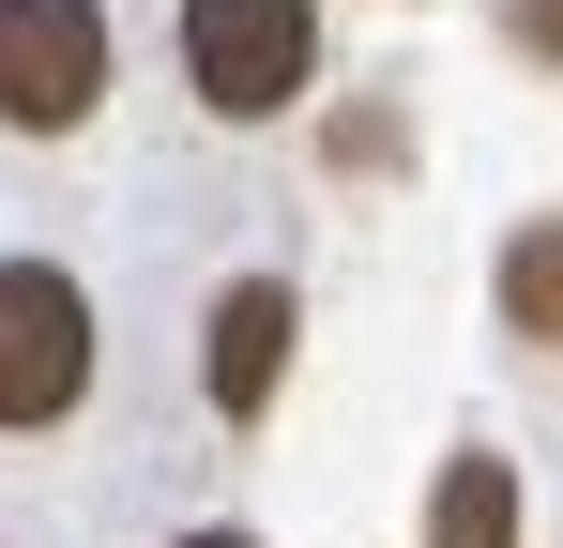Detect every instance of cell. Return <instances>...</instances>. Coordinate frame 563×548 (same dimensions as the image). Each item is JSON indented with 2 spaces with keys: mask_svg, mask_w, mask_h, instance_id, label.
Listing matches in <instances>:
<instances>
[{
  "mask_svg": "<svg viewBox=\"0 0 563 548\" xmlns=\"http://www.w3.org/2000/svg\"><path fill=\"white\" fill-rule=\"evenodd\" d=\"M184 77L213 122H275L320 77V15L305 0H184Z\"/></svg>",
  "mask_w": 563,
  "mask_h": 548,
  "instance_id": "obj_1",
  "label": "cell"
},
{
  "mask_svg": "<svg viewBox=\"0 0 563 548\" xmlns=\"http://www.w3.org/2000/svg\"><path fill=\"white\" fill-rule=\"evenodd\" d=\"M77 396H92V289L0 260V427H62Z\"/></svg>",
  "mask_w": 563,
  "mask_h": 548,
  "instance_id": "obj_2",
  "label": "cell"
},
{
  "mask_svg": "<svg viewBox=\"0 0 563 548\" xmlns=\"http://www.w3.org/2000/svg\"><path fill=\"white\" fill-rule=\"evenodd\" d=\"M427 548H518V472L503 457H457L427 487Z\"/></svg>",
  "mask_w": 563,
  "mask_h": 548,
  "instance_id": "obj_5",
  "label": "cell"
},
{
  "mask_svg": "<svg viewBox=\"0 0 563 548\" xmlns=\"http://www.w3.org/2000/svg\"><path fill=\"white\" fill-rule=\"evenodd\" d=\"M503 31H518L533 62H563V0H503Z\"/></svg>",
  "mask_w": 563,
  "mask_h": 548,
  "instance_id": "obj_7",
  "label": "cell"
},
{
  "mask_svg": "<svg viewBox=\"0 0 563 548\" xmlns=\"http://www.w3.org/2000/svg\"><path fill=\"white\" fill-rule=\"evenodd\" d=\"M198 381H213V412H229V427H260V412H275V381H289V289H275V274H244V289L213 305Z\"/></svg>",
  "mask_w": 563,
  "mask_h": 548,
  "instance_id": "obj_4",
  "label": "cell"
},
{
  "mask_svg": "<svg viewBox=\"0 0 563 548\" xmlns=\"http://www.w3.org/2000/svg\"><path fill=\"white\" fill-rule=\"evenodd\" d=\"M503 320H518L533 351H563V213H533V229L503 244Z\"/></svg>",
  "mask_w": 563,
  "mask_h": 548,
  "instance_id": "obj_6",
  "label": "cell"
},
{
  "mask_svg": "<svg viewBox=\"0 0 563 548\" xmlns=\"http://www.w3.org/2000/svg\"><path fill=\"white\" fill-rule=\"evenodd\" d=\"M107 91V0H0V122L62 138Z\"/></svg>",
  "mask_w": 563,
  "mask_h": 548,
  "instance_id": "obj_3",
  "label": "cell"
},
{
  "mask_svg": "<svg viewBox=\"0 0 563 548\" xmlns=\"http://www.w3.org/2000/svg\"><path fill=\"white\" fill-rule=\"evenodd\" d=\"M184 548H244V534H184Z\"/></svg>",
  "mask_w": 563,
  "mask_h": 548,
  "instance_id": "obj_8",
  "label": "cell"
}]
</instances>
